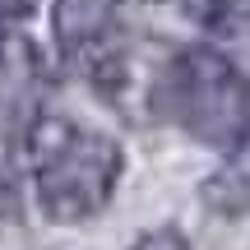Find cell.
<instances>
[{
  "label": "cell",
  "mask_w": 250,
  "mask_h": 250,
  "mask_svg": "<svg viewBox=\"0 0 250 250\" xmlns=\"http://www.w3.org/2000/svg\"><path fill=\"white\" fill-rule=\"evenodd\" d=\"M0 208H5V213H14V181H9L5 167H0Z\"/></svg>",
  "instance_id": "9"
},
{
  "label": "cell",
  "mask_w": 250,
  "mask_h": 250,
  "mask_svg": "<svg viewBox=\"0 0 250 250\" xmlns=\"http://www.w3.org/2000/svg\"><path fill=\"white\" fill-rule=\"evenodd\" d=\"M130 250H190V246H186V236L176 227H158V232H144Z\"/></svg>",
  "instance_id": "8"
},
{
  "label": "cell",
  "mask_w": 250,
  "mask_h": 250,
  "mask_svg": "<svg viewBox=\"0 0 250 250\" xmlns=\"http://www.w3.org/2000/svg\"><path fill=\"white\" fill-rule=\"evenodd\" d=\"M208 195L227 208H250V139L236 148V162L208 186Z\"/></svg>",
  "instance_id": "6"
},
{
  "label": "cell",
  "mask_w": 250,
  "mask_h": 250,
  "mask_svg": "<svg viewBox=\"0 0 250 250\" xmlns=\"http://www.w3.org/2000/svg\"><path fill=\"white\" fill-rule=\"evenodd\" d=\"M51 33L56 46L70 65L88 70L111 93L121 83L125 56H121V0H56L51 9Z\"/></svg>",
  "instance_id": "3"
},
{
  "label": "cell",
  "mask_w": 250,
  "mask_h": 250,
  "mask_svg": "<svg viewBox=\"0 0 250 250\" xmlns=\"http://www.w3.org/2000/svg\"><path fill=\"white\" fill-rule=\"evenodd\" d=\"M158 111L190 139L236 153L250 139V79L213 46H186L158 74Z\"/></svg>",
  "instance_id": "2"
},
{
  "label": "cell",
  "mask_w": 250,
  "mask_h": 250,
  "mask_svg": "<svg viewBox=\"0 0 250 250\" xmlns=\"http://www.w3.org/2000/svg\"><path fill=\"white\" fill-rule=\"evenodd\" d=\"M204 28L213 37V51L250 79V0H208Z\"/></svg>",
  "instance_id": "5"
},
{
  "label": "cell",
  "mask_w": 250,
  "mask_h": 250,
  "mask_svg": "<svg viewBox=\"0 0 250 250\" xmlns=\"http://www.w3.org/2000/svg\"><path fill=\"white\" fill-rule=\"evenodd\" d=\"M42 93H46V65L33 42L5 37L0 42V116L14 130H28L42 116Z\"/></svg>",
  "instance_id": "4"
},
{
  "label": "cell",
  "mask_w": 250,
  "mask_h": 250,
  "mask_svg": "<svg viewBox=\"0 0 250 250\" xmlns=\"http://www.w3.org/2000/svg\"><path fill=\"white\" fill-rule=\"evenodd\" d=\"M37 9V0H0V42L14 37V28Z\"/></svg>",
  "instance_id": "7"
},
{
  "label": "cell",
  "mask_w": 250,
  "mask_h": 250,
  "mask_svg": "<svg viewBox=\"0 0 250 250\" xmlns=\"http://www.w3.org/2000/svg\"><path fill=\"white\" fill-rule=\"evenodd\" d=\"M37 204L51 223H83L102 213L121 181V144L65 116H37L23 130Z\"/></svg>",
  "instance_id": "1"
}]
</instances>
